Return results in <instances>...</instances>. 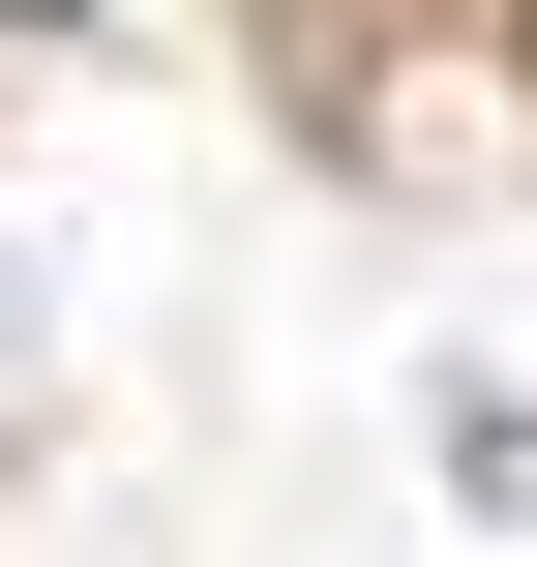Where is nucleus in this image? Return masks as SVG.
Segmentation results:
<instances>
[{
	"mask_svg": "<svg viewBox=\"0 0 537 567\" xmlns=\"http://www.w3.org/2000/svg\"><path fill=\"white\" fill-rule=\"evenodd\" d=\"M0 30H60V0H0Z\"/></svg>",
	"mask_w": 537,
	"mask_h": 567,
	"instance_id": "nucleus-1",
	"label": "nucleus"
}]
</instances>
